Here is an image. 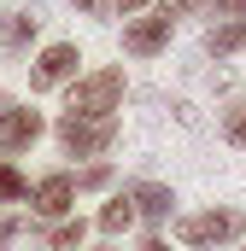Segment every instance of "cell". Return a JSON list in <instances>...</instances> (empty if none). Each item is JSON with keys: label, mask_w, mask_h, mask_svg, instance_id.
<instances>
[{"label": "cell", "mask_w": 246, "mask_h": 251, "mask_svg": "<svg viewBox=\"0 0 246 251\" xmlns=\"http://www.w3.org/2000/svg\"><path fill=\"white\" fill-rule=\"evenodd\" d=\"M118 100H123V70L118 64H100V70H88V76L70 82L64 111L70 117H118Z\"/></svg>", "instance_id": "1"}, {"label": "cell", "mask_w": 246, "mask_h": 251, "mask_svg": "<svg viewBox=\"0 0 246 251\" xmlns=\"http://www.w3.org/2000/svg\"><path fill=\"white\" fill-rule=\"evenodd\" d=\"M246 234V210L235 204H223V210H199V216H182L176 222V240L187 251H211V246H229V240H241Z\"/></svg>", "instance_id": "2"}, {"label": "cell", "mask_w": 246, "mask_h": 251, "mask_svg": "<svg viewBox=\"0 0 246 251\" xmlns=\"http://www.w3.org/2000/svg\"><path fill=\"white\" fill-rule=\"evenodd\" d=\"M53 134H59V146L70 158H100V152L118 140V117H70V111H64L59 123H53Z\"/></svg>", "instance_id": "3"}, {"label": "cell", "mask_w": 246, "mask_h": 251, "mask_svg": "<svg viewBox=\"0 0 246 251\" xmlns=\"http://www.w3.org/2000/svg\"><path fill=\"white\" fill-rule=\"evenodd\" d=\"M76 64H82L76 41H53V47H41V59H35V70H30V94H47V88L70 82V76H76Z\"/></svg>", "instance_id": "4"}, {"label": "cell", "mask_w": 246, "mask_h": 251, "mask_svg": "<svg viewBox=\"0 0 246 251\" xmlns=\"http://www.w3.org/2000/svg\"><path fill=\"white\" fill-rule=\"evenodd\" d=\"M170 18L164 12H147V18H129L123 24V53H135V59H153V53H164L170 47Z\"/></svg>", "instance_id": "5"}, {"label": "cell", "mask_w": 246, "mask_h": 251, "mask_svg": "<svg viewBox=\"0 0 246 251\" xmlns=\"http://www.w3.org/2000/svg\"><path fill=\"white\" fill-rule=\"evenodd\" d=\"M41 111H30V105H6L0 111V146L6 152H30L35 140H41Z\"/></svg>", "instance_id": "6"}, {"label": "cell", "mask_w": 246, "mask_h": 251, "mask_svg": "<svg viewBox=\"0 0 246 251\" xmlns=\"http://www.w3.org/2000/svg\"><path fill=\"white\" fill-rule=\"evenodd\" d=\"M70 204H76V187H70V176H64V170L41 176L35 193H30V210H35V216H64Z\"/></svg>", "instance_id": "7"}, {"label": "cell", "mask_w": 246, "mask_h": 251, "mask_svg": "<svg viewBox=\"0 0 246 251\" xmlns=\"http://www.w3.org/2000/svg\"><path fill=\"white\" fill-rule=\"evenodd\" d=\"M129 204H135V216L164 222V216H170V204H176V193L164 187V181H141V187H129Z\"/></svg>", "instance_id": "8"}, {"label": "cell", "mask_w": 246, "mask_h": 251, "mask_svg": "<svg viewBox=\"0 0 246 251\" xmlns=\"http://www.w3.org/2000/svg\"><path fill=\"white\" fill-rule=\"evenodd\" d=\"M35 29H41L35 12H0V47H6V53H24V47L35 41Z\"/></svg>", "instance_id": "9"}, {"label": "cell", "mask_w": 246, "mask_h": 251, "mask_svg": "<svg viewBox=\"0 0 246 251\" xmlns=\"http://www.w3.org/2000/svg\"><path fill=\"white\" fill-rule=\"evenodd\" d=\"M246 47V24H211L205 29V53L211 59H229V53H241Z\"/></svg>", "instance_id": "10"}, {"label": "cell", "mask_w": 246, "mask_h": 251, "mask_svg": "<svg viewBox=\"0 0 246 251\" xmlns=\"http://www.w3.org/2000/svg\"><path fill=\"white\" fill-rule=\"evenodd\" d=\"M129 228H135V204H129V193H118L100 210V234H129Z\"/></svg>", "instance_id": "11"}, {"label": "cell", "mask_w": 246, "mask_h": 251, "mask_svg": "<svg viewBox=\"0 0 246 251\" xmlns=\"http://www.w3.org/2000/svg\"><path fill=\"white\" fill-rule=\"evenodd\" d=\"M70 187L76 193H106L112 187V164H88L82 176H70Z\"/></svg>", "instance_id": "12"}, {"label": "cell", "mask_w": 246, "mask_h": 251, "mask_svg": "<svg viewBox=\"0 0 246 251\" xmlns=\"http://www.w3.org/2000/svg\"><path fill=\"white\" fill-rule=\"evenodd\" d=\"M12 199H30V181L18 164H0V204H12Z\"/></svg>", "instance_id": "13"}, {"label": "cell", "mask_w": 246, "mask_h": 251, "mask_svg": "<svg viewBox=\"0 0 246 251\" xmlns=\"http://www.w3.org/2000/svg\"><path fill=\"white\" fill-rule=\"evenodd\" d=\"M82 234H88V222L76 216V222H59V228L47 234V246H53V251H76V246H82Z\"/></svg>", "instance_id": "14"}, {"label": "cell", "mask_w": 246, "mask_h": 251, "mask_svg": "<svg viewBox=\"0 0 246 251\" xmlns=\"http://www.w3.org/2000/svg\"><path fill=\"white\" fill-rule=\"evenodd\" d=\"M223 140H229V146H246V100L223 111Z\"/></svg>", "instance_id": "15"}, {"label": "cell", "mask_w": 246, "mask_h": 251, "mask_svg": "<svg viewBox=\"0 0 246 251\" xmlns=\"http://www.w3.org/2000/svg\"><path fill=\"white\" fill-rule=\"evenodd\" d=\"M158 12L176 24V18H199V12H205V0H158Z\"/></svg>", "instance_id": "16"}, {"label": "cell", "mask_w": 246, "mask_h": 251, "mask_svg": "<svg viewBox=\"0 0 246 251\" xmlns=\"http://www.w3.org/2000/svg\"><path fill=\"white\" fill-rule=\"evenodd\" d=\"M217 18L223 24H246V0H217Z\"/></svg>", "instance_id": "17"}, {"label": "cell", "mask_w": 246, "mask_h": 251, "mask_svg": "<svg viewBox=\"0 0 246 251\" xmlns=\"http://www.w3.org/2000/svg\"><path fill=\"white\" fill-rule=\"evenodd\" d=\"M24 228H30V222H24V216H0V246H12V240H18V234H24Z\"/></svg>", "instance_id": "18"}, {"label": "cell", "mask_w": 246, "mask_h": 251, "mask_svg": "<svg viewBox=\"0 0 246 251\" xmlns=\"http://www.w3.org/2000/svg\"><path fill=\"white\" fill-rule=\"evenodd\" d=\"M70 6H76V12H88V18H106V12H112V0H70Z\"/></svg>", "instance_id": "19"}, {"label": "cell", "mask_w": 246, "mask_h": 251, "mask_svg": "<svg viewBox=\"0 0 246 251\" xmlns=\"http://www.w3.org/2000/svg\"><path fill=\"white\" fill-rule=\"evenodd\" d=\"M141 6H153V0H112V12H123V18H135Z\"/></svg>", "instance_id": "20"}, {"label": "cell", "mask_w": 246, "mask_h": 251, "mask_svg": "<svg viewBox=\"0 0 246 251\" xmlns=\"http://www.w3.org/2000/svg\"><path fill=\"white\" fill-rule=\"evenodd\" d=\"M141 251H170V246H164V240H153V246H141Z\"/></svg>", "instance_id": "21"}, {"label": "cell", "mask_w": 246, "mask_h": 251, "mask_svg": "<svg viewBox=\"0 0 246 251\" xmlns=\"http://www.w3.org/2000/svg\"><path fill=\"white\" fill-rule=\"evenodd\" d=\"M0 111H6V94H0Z\"/></svg>", "instance_id": "22"}]
</instances>
